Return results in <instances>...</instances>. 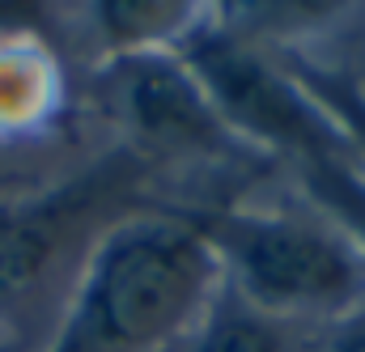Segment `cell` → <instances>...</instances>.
<instances>
[{"label": "cell", "mask_w": 365, "mask_h": 352, "mask_svg": "<svg viewBox=\"0 0 365 352\" xmlns=\"http://www.w3.org/2000/svg\"><path fill=\"white\" fill-rule=\"evenodd\" d=\"M297 175L306 182V195L327 212V221L361 251L365 259V178L349 166V157L306 162V166H297Z\"/></svg>", "instance_id": "7"}, {"label": "cell", "mask_w": 365, "mask_h": 352, "mask_svg": "<svg viewBox=\"0 0 365 352\" xmlns=\"http://www.w3.org/2000/svg\"><path fill=\"white\" fill-rule=\"evenodd\" d=\"M119 119L162 153H242L200 81L170 51H123L106 68Z\"/></svg>", "instance_id": "4"}, {"label": "cell", "mask_w": 365, "mask_h": 352, "mask_svg": "<svg viewBox=\"0 0 365 352\" xmlns=\"http://www.w3.org/2000/svg\"><path fill=\"white\" fill-rule=\"evenodd\" d=\"M280 68L297 81V86L306 89L331 119H336V128L349 136V145L353 149H361L365 153V93L357 89L353 77H344V73H327V68H314V64H306V60H297L293 51H284L280 56Z\"/></svg>", "instance_id": "8"}, {"label": "cell", "mask_w": 365, "mask_h": 352, "mask_svg": "<svg viewBox=\"0 0 365 352\" xmlns=\"http://www.w3.org/2000/svg\"><path fill=\"white\" fill-rule=\"evenodd\" d=\"M182 352H302V331L293 319L268 314L234 284H221L208 301L204 327Z\"/></svg>", "instance_id": "6"}, {"label": "cell", "mask_w": 365, "mask_h": 352, "mask_svg": "<svg viewBox=\"0 0 365 352\" xmlns=\"http://www.w3.org/2000/svg\"><path fill=\"white\" fill-rule=\"evenodd\" d=\"M170 352H175V348H170Z\"/></svg>", "instance_id": "10"}, {"label": "cell", "mask_w": 365, "mask_h": 352, "mask_svg": "<svg viewBox=\"0 0 365 352\" xmlns=\"http://www.w3.org/2000/svg\"><path fill=\"white\" fill-rule=\"evenodd\" d=\"M319 352H365V301H357L349 314H340L323 331Z\"/></svg>", "instance_id": "9"}, {"label": "cell", "mask_w": 365, "mask_h": 352, "mask_svg": "<svg viewBox=\"0 0 365 352\" xmlns=\"http://www.w3.org/2000/svg\"><path fill=\"white\" fill-rule=\"evenodd\" d=\"M191 221L230 267V284L268 314L340 319L365 301V259L331 221L247 208L191 212Z\"/></svg>", "instance_id": "2"}, {"label": "cell", "mask_w": 365, "mask_h": 352, "mask_svg": "<svg viewBox=\"0 0 365 352\" xmlns=\"http://www.w3.org/2000/svg\"><path fill=\"white\" fill-rule=\"evenodd\" d=\"M123 182H115L110 170L86 175L81 182L56 187L38 200L0 204V310L26 297L64 255L73 234L98 212V204Z\"/></svg>", "instance_id": "5"}, {"label": "cell", "mask_w": 365, "mask_h": 352, "mask_svg": "<svg viewBox=\"0 0 365 352\" xmlns=\"http://www.w3.org/2000/svg\"><path fill=\"white\" fill-rule=\"evenodd\" d=\"M175 56L200 81L234 136L259 140L297 166L331 162L353 149L336 119L306 89L289 73L272 68L242 34L225 30L221 21H200L195 30H187Z\"/></svg>", "instance_id": "3"}, {"label": "cell", "mask_w": 365, "mask_h": 352, "mask_svg": "<svg viewBox=\"0 0 365 352\" xmlns=\"http://www.w3.org/2000/svg\"><path fill=\"white\" fill-rule=\"evenodd\" d=\"M217 271L191 217L123 221L93 251L51 352H170Z\"/></svg>", "instance_id": "1"}]
</instances>
